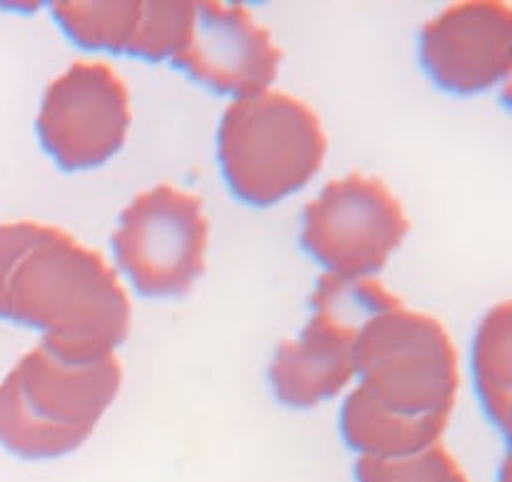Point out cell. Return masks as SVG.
<instances>
[{"instance_id": "6", "label": "cell", "mask_w": 512, "mask_h": 482, "mask_svg": "<svg viewBox=\"0 0 512 482\" xmlns=\"http://www.w3.org/2000/svg\"><path fill=\"white\" fill-rule=\"evenodd\" d=\"M208 240L203 200L163 183L130 200L110 245L143 298H180L205 273Z\"/></svg>"}, {"instance_id": "13", "label": "cell", "mask_w": 512, "mask_h": 482, "mask_svg": "<svg viewBox=\"0 0 512 482\" xmlns=\"http://www.w3.org/2000/svg\"><path fill=\"white\" fill-rule=\"evenodd\" d=\"M355 482H468V478L458 460L438 443L403 458H358Z\"/></svg>"}, {"instance_id": "7", "label": "cell", "mask_w": 512, "mask_h": 482, "mask_svg": "<svg viewBox=\"0 0 512 482\" xmlns=\"http://www.w3.org/2000/svg\"><path fill=\"white\" fill-rule=\"evenodd\" d=\"M410 230L400 200L378 178L330 180L305 208L300 245L338 278H370L388 265Z\"/></svg>"}, {"instance_id": "9", "label": "cell", "mask_w": 512, "mask_h": 482, "mask_svg": "<svg viewBox=\"0 0 512 482\" xmlns=\"http://www.w3.org/2000/svg\"><path fill=\"white\" fill-rule=\"evenodd\" d=\"M283 53L245 5L193 3L188 35L170 63L218 95L265 93Z\"/></svg>"}, {"instance_id": "5", "label": "cell", "mask_w": 512, "mask_h": 482, "mask_svg": "<svg viewBox=\"0 0 512 482\" xmlns=\"http://www.w3.org/2000/svg\"><path fill=\"white\" fill-rule=\"evenodd\" d=\"M403 300L373 278L323 275L310 298L308 325L285 340L270 363L268 380L283 405L308 410L343 393L358 375V335L373 315Z\"/></svg>"}, {"instance_id": "4", "label": "cell", "mask_w": 512, "mask_h": 482, "mask_svg": "<svg viewBox=\"0 0 512 482\" xmlns=\"http://www.w3.org/2000/svg\"><path fill=\"white\" fill-rule=\"evenodd\" d=\"M325 153L318 113L295 95L265 90L238 98L220 120V170L230 193L253 208L300 193L320 173Z\"/></svg>"}, {"instance_id": "8", "label": "cell", "mask_w": 512, "mask_h": 482, "mask_svg": "<svg viewBox=\"0 0 512 482\" xmlns=\"http://www.w3.org/2000/svg\"><path fill=\"white\" fill-rule=\"evenodd\" d=\"M130 123L128 85L113 65L78 60L45 88L35 130L60 170L80 173L118 155Z\"/></svg>"}, {"instance_id": "14", "label": "cell", "mask_w": 512, "mask_h": 482, "mask_svg": "<svg viewBox=\"0 0 512 482\" xmlns=\"http://www.w3.org/2000/svg\"><path fill=\"white\" fill-rule=\"evenodd\" d=\"M193 3H143L138 35L128 55L143 58L148 63L173 60L188 35Z\"/></svg>"}, {"instance_id": "3", "label": "cell", "mask_w": 512, "mask_h": 482, "mask_svg": "<svg viewBox=\"0 0 512 482\" xmlns=\"http://www.w3.org/2000/svg\"><path fill=\"white\" fill-rule=\"evenodd\" d=\"M120 385L115 355L65 363L38 345L0 383V445L23 460L75 453L118 398Z\"/></svg>"}, {"instance_id": "10", "label": "cell", "mask_w": 512, "mask_h": 482, "mask_svg": "<svg viewBox=\"0 0 512 482\" xmlns=\"http://www.w3.org/2000/svg\"><path fill=\"white\" fill-rule=\"evenodd\" d=\"M420 63L453 95H478L505 83L512 68V10L493 0L450 5L425 23Z\"/></svg>"}, {"instance_id": "2", "label": "cell", "mask_w": 512, "mask_h": 482, "mask_svg": "<svg viewBox=\"0 0 512 482\" xmlns=\"http://www.w3.org/2000/svg\"><path fill=\"white\" fill-rule=\"evenodd\" d=\"M0 320L40 330L65 363H95L128 340L130 298L98 250L18 220L0 225Z\"/></svg>"}, {"instance_id": "12", "label": "cell", "mask_w": 512, "mask_h": 482, "mask_svg": "<svg viewBox=\"0 0 512 482\" xmlns=\"http://www.w3.org/2000/svg\"><path fill=\"white\" fill-rule=\"evenodd\" d=\"M50 13L60 30L85 50L128 55L138 35L143 3H53Z\"/></svg>"}, {"instance_id": "11", "label": "cell", "mask_w": 512, "mask_h": 482, "mask_svg": "<svg viewBox=\"0 0 512 482\" xmlns=\"http://www.w3.org/2000/svg\"><path fill=\"white\" fill-rule=\"evenodd\" d=\"M510 340V303H500L475 333L473 378L485 413L503 433L510 423Z\"/></svg>"}, {"instance_id": "1", "label": "cell", "mask_w": 512, "mask_h": 482, "mask_svg": "<svg viewBox=\"0 0 512 482\" xmlns=\"http://www.w3.org/2000/svg\"><path fill=\"white\" fill-rule=\"evenodd\" d=\"M360 385L345 398L340 433L360 458H403L438 445L460 390L448 330L405 305L373 315L358 335Z\"/></svg>"}]
</instances>
